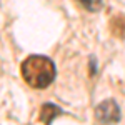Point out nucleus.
Listing matches in <instances>:
<instances>
[{"label": "nucleus", "mask_w": 125, "mask_h": 125, "mask_svg": "<svg viewBox=\"0 0 125 125\" xmlns=\"http://www.w3.org/2000/svg\"><path fill=\"white\" fill-rule=\"evenodd\" d=\"M22 77L32 88H45L55 78V65L43 55H30L22 63Z\"/></svg>", "instance_id": "nucleus-1"}, {"label": "nucleus", "mask_w": 125, "mask_h": 125, "mask_svg": "<svg viewBox=\"0 0 125 125\" xmlns=\"http://www.w3.org/2000/svg\"><path fill=\"white\" fill-rule=\"evenodd\" d=\"M95 117L102 124H115L120 120V107L115 100H104L95 108Z\"/></svg>", "instance_id": "nucleus-2"}, {"label": "nucleus", "mask_w": 125, "mask_h": 125, "mask_svg": "<svg viewBox=\"0 0 125 125\" xmlns=\"http://www.w3.org/2000/svg\"><path fill=\"white\" fill-rule=\"evenodd\" d=\"M110 32L117 39H125V13H120L110 19Z\"/></svg>", "instance_id": "nucleus-3"}, {"label": "nucleus", "mask_w": 125, "mask_h": 125, "mask_svg": "<svg viewBox=\"0 0 125 125\" xmlns=\"http://www.w3.org/2000/svg\"><path fill=\"white\" fill-rule=\"evenodd\" d=\"M60 114H62V110H60L57 105H53V104H45V105L42 107V110H40V120L45 125H48V124H52V120L57 118Z\"/></svg>", "instance_id": "nucleus-4"}, {"label": "nucleus", "mask_w": 125, "mask_h": 125, "mask_svg": "<svg viewBox=\"0 0 125 125\" xmlns=\"http://www.w3.org/2000/svg\"><path fill=\"white\" fill-rule=\"evenodd\" d=\"M78 5H82L85 10L88 12H97V10L102 9V5H104V2L102 0H75Z\"/></svg>", "instance_id": "nucleus-5"}]
</instances>
